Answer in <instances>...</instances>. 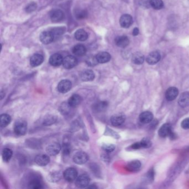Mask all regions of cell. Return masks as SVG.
<instances>
[{
    "label": "cell",
    "instance_id": "1",
    "mask_svg": "<svg viewBox=\"0 0 189 189\" xmlns=\"http://www.w3.org/2000/svg\"><path fill=\"white\" fill-rule=\"evenodd\" d=\"M27 131V123L23 119L17 121L14 125V132L18 136H23Z\"/></svg>",
    "mask_w": 189,
    "mask_h": 189
},
{
    "label": "cell",
    "instance_id": "2",
    "mask_svg": "<svg viewBox=\"0 0 189 189\" xmlns=\"http://www.w3.org/2000/svg\"><path fill=\"white\" fill-rule=\"evenodd\" d=\"M91 181L90 177L87 174H82L75 180V185L78 188H85L89 185Z\"/></svg>",
    "mask_w": 189,
    "mask_h": 189
},
{
    "label": "cell",
    "instance_id": "3",
    "mask_svg": "<svg viewBox=\"0 0 189 189\" xmlns=\"http://www.w3.org/2000/svg\"><path fill=\"white\" fill-rule=\"evenodd\" d=\"M39 39L43 44L48 45L52 42L54 40H55V38L51 31L49 30L41 33L39 36Z\"/></svg>",
    "mask_w": 189,
    "mask_h": 189
},
{
    "label": "cell",
    "instance_id": "4",
    "mask_svg": "<svg viewBox=\"0 0 189 189\" xmlns=\"http://www.w3.org/2000/svg\"><path fill=\"white\" fill-rule=\"evenodd\" d=\"M78 172L77 170L73 167H69L65 170L63 173V177L68 182H73L77 179Z\"/></svg>",
    "mask_w": 189,
    "mask_h": 189
},
{
    "label": "cell",
    "instance_id": "5",
    "mask_svg": "<svg viewBox=\"0 0 189 189\" xmlns=\"http://www.w3.org/2000/svg\"><path fill=\"white\" fill-rule=\"evenodd\" d=\"M49 17L53 22H59L65 18V13L59 9L52 10L49 12Z\"/></svg>",
    "mask_w": 189,
    "mask_h": 189
},
{
    "label": "cell",
    "instance_id": "6",
    "mask_svg": "<svg viewBox=\"0 0 189 189\" xmlns=\"http://www.w3.org/2000/svg\"><path fill=\"white\" fill-rule=\"evenodd\" d=\"M89 159L88 154L84 151H79L75 154L73 158V161L78 165L84 164Z\"/></svg>",
    "mask_w": 189,
    "mask_h": 189
},
{
    "label": "cell",
    "instance_id": "7",
    "mask_svg": "<svg viewBox=\"0 0 189 189\" xmlns=\"http://www.w3.org/2000/svg\"><path fill=\"white\" fill-rule=\"evenodd\" d=\"M78 63V61L75 57L73 55H68L63 59V65L65 69H72L75 67Z\"/></svg>",
    "mask_w": 189,
    "mask_h": 189
},
{
    "label": "cell",
    "instance_id": "8",
    "mask_svg": "<svg viewBox=\"0 0 189 189\" xmlns=\"http://www.w3.org/2000/svg\"><path fill=\"white\" fill-rule=\"evenodd\" d=\"M72 86L71 81L67 79H64L59 83L57 89L59 92L61 93H66L71 89Z\"/></svg>",
    "mask_w": 189,
    "mask_h": 189
},
{
    "label": "cell",
    "instance_id": "9",
    "mask_svg": "<svg viewBox=\"0 0 189 189\" xmlns=\"http://www.w3.org/2000/svg\"><path fill=\"white\" fill-rule=\"evenodd\" d=\"M61 145L57 143L51 144L46 148V152L49 155L55 156L58 154L61 150Z\"/></svg>",
    "mask_w": 189,
    "mask_h": 189
},
{
    "label": "cell",
    "instance_id": "10",
    "mask_svg": "<svg viewBox=\"0 0 189 189\" xmlns=\"http://www.w3.org/2000/svg\"><path fill=\"white\" fill-rule=\"evenodd\" d=\"M161 58V55L159 52L158 51H154L150 53L149 55L147 56L146 61L147 63L150 65H154L157 64L158 62H159Z\"/></svg>",
    "mask_w": 189,
    "mask_h": 189
},
{
    "label": "cell",
    "instance_id": "11",
    "mask_svg": "<svg viewBox=\"0 0 189 189\" xmlns=\"http://www.w3.org/2000/svg\"><path fill=\"white\" fill-rule=\"evenodd\" d=\"M119 22L121 26L123 28H128L131 26L133 22V18L131 15L128 14H125L121 17Z\"/></svg>",
    "mask_w": 189,
    "mask_h": 189
},
{
    "label": "cell",
    "instance_id": "12",
    "mask_svg": "<svg viewBox=\"0 0 189 189\" xmlns=\"http://www.w3.org/2000/svg\"><path fill=\"white\" fill-rule=\"evenodd\" d=\"M125 119V116L123 114H115L111 117V123L113 126L118 127L124 123Z\"/></svg>",
    "mask_w": 189,
    "mask_h": 189
},
{
    "label": "cell",
    "instance_id": "13",
    "mask_svg": "<svg viewBox=\"0 0 189 189\" xmlns=\"http://www.w3.org/2000/svg\"><path fill=\"white\" fill-rule=\"evenodd\" d=\"M63 58L61 55L55 53L51 56L49 58V64L53 67H58L63 64Z\"/></svg>",
    "mask_w": 189,
    "mask_h": 189
},
{
    "label": "cell",
    "instance_id": "14",
    "mask_svg": "<svg viewBox=\"0 0 189 189\" xmlns=\"http://www.w3.org/2000/svg\"><path fill=\"white\" fill-rule=\"evenodd\" d=\"M35 161L39 166H46L49 164L50 159L49 157L45 154H39L35 157Z\"/></svg>",
    "mask_w": 189,
    "mask_h": 189
},
{
    "label": "cell",
    "instance_id": "15",
    "mask_svg": "<svg viewBox=\"0 0 189 189\" xmlns=\"http://www.w3.org/2000/svg\"><path fill=\"white\" fill-rule=\"evenodd\" d=\"M179 94V90L176 87H170L167 89L165 93L166 99L169 101H173L176 99Z\"/></svg>",
    "mask_w": 189,
    "mask_h": 189
},
{
    "label": "cell",
    "instance_id": "16",
    "mask_svg": "<svg viewBox=\"0 0 189 189\" xmlns=\"http://www.w3.org/2000/svg\"><path fill=\"white\" fill-rule=\"evenodd\" d=\"M173 131L171 125L168 123H166L163 125L159 131V135L162 138L169 137L170 134Z\"/></svg>",
    "mask_w": 189,
    "mask_h": 189
},
{
    "label": "cell",
    "instance_id": "17",
    "mask_svg": "<svg viewBox=\"0 0 189 189\" xmlns=\"http://www.w3.org/2000/svg\"><path fill=\"white\" fill-rule=\"evenodd\" d=\"M44 61V57L40 54H35L30 59V65L32 67H36L41 65Z\"/></svg>",
    "mask_w": 189,
    "mask_h": 189
},
{
    "label": "cell",
    "instance_id": "18",
    "mask_svg": "<svg viewBox=\"0 0 189 189\" xmlns=\"http://www.w3.org/2000/svg\"><path fill=\"white\" fill-rule=\"evenodd\" d=\"M129 39L127 36H121L117 37L115 39L116 45L121 48H125L129 44Z\"/></svg>",
    "mask_w": 189,
    "mask_h": 189
},
{
    "label": "cell",
    "instance_id": "19",
    "mask_svg": "<svg viewBox=\"0 0 189 189\" xmlns=\"http://www.w3.org/2000/svg\"><path fill=\"white\" fill-rule=\"evenodd\" d=\"M94 78V73L90 69H86L81 74V79L83 81H92Z\"/></svg>",
    "mask_w": 189,
    "mask_h": 189
},
{
    "label": "cell",
    "instance_id": "20",
    "mask_svg": "<svg viewBox=\"0 0 189 189\" xmlns=\"http://www.w3.org/2000/svg\"><path fill=\"white\" fill-rule=\"evenodd\" d=\"M81 101H82V98L81 96L75 94L72 95V96L69 98L68 103L71 108H75L80 105Z\"/></svg>",
    "mask_w": 189,
    "mask_h": 189
},
{
    "label": "cell",
    "instance_id": "21",
    "mask_svg": "<svg viewBox=\"0 0 189 189\" xmlns=\"http://www.w3.org/2000/svg\"><path fill=\"white\" fill-rule=\"evenodd\" d=\"M153 114H152L151 112L146 111L140 114L139 115V121L142 123L147 124L153 121Z\"/></svg>",
    "mask_w": 189,
    "mask_h": 189
},
{
    "label": "cell",
    "instance_id": "22",
    "mask_svg": "<svg viewBox=\"0 0 189 189\" xmlns=\"http://www.w3.org/2000/svg\"><path fill=\"white\" fill-rule=\"evenodd\" d=\"M178 103L182 108H185L189 105V91L184 92L180 95Z\"/></svg>",
    "mask_w": 189,
    "mask_h": 189
},
{
    "label": "cell",
    "instance_id": "23",
    "mask_svg": "<svg viewBox=\"0 0 189 189\" xmlns=\"http://www.w3.org/2000/svg\"><path fill=\"white\" fill-rule=\"evenodd\" d=\"M97 60L99 63H105L110 61L111 55L109 53L106 52H101L99 53L95 56Z\"/></svg>",
    "mask_w": 189,
    "mask_h": 189
},
{
    "label": "cell",
    "instance_id": "24",
    "mask_svg": "<svg viewBox=\"0 0 189 189\" xmlns=\"http://www.w3.org/2000/svg\"><path fill=\"white\" fill-rule=\"evenodd\" d=\"M73 53L77 56L81 57L85 55L87 52V49L84 45L81 44H78L75 45L73 48Z\"/></svg>",
    "mask_w": 189,
    "mask_h": 189
},
{
    "label": "cell",
    "instance_id": "25",
    "mask_svg": "<svg viewBox=\"0 0 189 189\" xmlns=\"http://www.w3.org/2000/svg\"><path fill=\"white\" fill-rule=\"evenodd\" d=\"M75 39L79 41H85L88 39V33L84 29H78L75 34Z\"/></svg>",
    "mask_w": 189,
    "mask_h": 189
},
{
    "label": "cell",
    "instance_id": "26",
    "mask_svg": "<svg viewBox=\"0 0 189 189\" xmlns=\"http://www.w3.org/2000/svg\"><path fill=\"white\" fill-rule=\"evenodd\" d=\"M141 164L139 160H133L128 164L127 169L130 171H136L139 169Z\"/></svg>",
    "mask_w": 189,
    "mask_h": 189
},
{
    "label": "cell",
    "instance_id": "27",
    "mask_svg": "<svg viewBox=\"0 0 189 189\" xmlns=\"http://www.w3.org/2000/svg\"><path fill=\"white\" fill-rule=\"evenodd\" d=\"M145 60L144 55L140 52H137L134 53L132 57V62L135 65H141L143 63Z\"/></svg>",
    "mask_w": 189,
    "mask_h": 189
},
{
    "label": "cell",
    "instance_id": "28",
    "mask_svg": "<svg viewBox=\"0 0 189 189\" xmlns=\"http://www.w3.org/2000/svg\"><path fill=\"white\" fill-rule=\"evenodd\" d=\"M11 121V117L10 115L7 114H2L1 115L0 117V124L1 127L5 128Z\"/></svg>",
    "mask_w": 189,
    "mask_h": 189
},
{
    "label": "cell",
    "instance_id": "29",
    "mask_svg": "<svg viewBox=\"0 0 189 189\" xmlns=\"http://www.w3.org/2000/svg\"><path fill=\"white\" fill-rule=\"evenodd\" d=\"M28 187L30 189H39L43 188L41 181L37 179H33L31 180L28 184Z\"/></svg>",
    "mask_w": 189,
    "mask_h": 189
},
{
    "label": "cell",
    "instance_id": "30",
    "mask_svg": "<svg viewBox=\"0 0 189 189\" xmlns=\"http://www.w3.org/2000/svg\"><path fill=\"white\" fill-rule=\"evenodd\" d=\"M12 151L9 148H5L2 151V156L3 161L5 162H8L12 157Z\"/></svg>",
    "mask_w": 189,
    "mask_h": 189
},
{
    "label": "cell",
    "instance_id": "31",
    "mask_svg": "<svg viewBox=\"0 0 189 189\" xmlns=\"http://www.w3.org/2000/svg\"><path fill=\"white\" fill-rule=\"evenodd\" d=\"M51 31L52 32L53 35H54L55 39L65 32V27H58L53 28L52 29H51Z\"/></svg>",
    "mask_w": 189,
    "mask_h": 189
},
{
    "label": "cell",
    "instance_id": "32",
    "mask_svg": "<svg viewBox=\"0 0 189 189\" xmlns=\"http://www.w3.org/2000/svg\"><path fill=\"white\" fill-rule=\"evenodd\" d=\"M108 107V103L107 101H100L93 105V109L97 112L104 111Z\"/></svg>",
    "mask_w": 189,
    "mask_h": 189
},
{
    "label": "cell",
    "instance_id": "33",
    "mask_svg": "<svg viewBox=\"0 0 189 189\" xmlns=\"http://www.w3.org/2000/svg\"><path fill=\"white\" fill-rule=\"evenodd\" d=\"M75 16L78 20L85 19L88 16V12L83 9H78L75 11Z\"/></svg>",
    "mask_w": 189,
    "mask_h": 189
},
{
    "label": "cell",
    "instance_id": "34",
    "mask_svg": "<svg viewBox=\"0 0 189 189\" xmlns=\"http://www.w3.org/2000/svg\"><path fill=\"white\" fill-rule=\"evenodd\" d=\"M150 5L155 10H160L164 6L162 0H150Z\"/></svg>",
    "mask_w": 189,
    "mask_h": 189
},
{
    "label": "cell",
    "instance_id": "35",
    "mask_svg": "<svg viewBox=\"0 0 189 189\" xmlns=\"http://www.w3.org/2000/svg\"><path fill=\"white\" fill-rule=\"evenodd\" d=\"M71 108L68 103H63L59 107V111L62 114L66 115L68 114L70 111V108Z\"/></svg>",
    "mask_w": 189,
    "mask_h": 189
},
{
    "label": "cell",
    "instance_id": "36",
    "mask_svg": "<svg viewBox=\"0 0 189 189\" xmlns=\"http://www.w3.org/2000/svg\"><path fill=\"white\" fill-rule=\"evenodd\" d=\"M115 148V147L113 144H103V145L102 147V149L107 153H111V152L114 151Z\"/></svg>",
    "mask_w": 189,
    "mask_h": 189
},
{
    "label": "cell",
    "instance_id": "37",
    "mask_svg": "<svg viewBox=\"0 0 189 189\" xmlns=\"http://www.w3.org/2000/svg\"><path fill=\"white\" fill-rule=\"evenodd\" d=\"M140 143L142 145V147L144 148H149L152 145L151 141L149 139L146 138L143 139L142 140L140 141Z\"/></svg>",
    "mask_w": 189,
    "mask_h": 189
},
{
    "label": "cell",
    "instance_id": "38",
    "mask_svg": "<svg viewBox=\"0 0 189 189\" xmlns=\"http://www.w3.org/2000/svg\"><path fill=\"white\" fill-rule=\"evenodd\" d=\"M37 4L35 2H31L29 3V5L26 7V11L27 13H31L35 11L37 8Z\"/></svg>",
    "mask_w": 189,
    "mask_h": 189
},
{
    "label": "cell",
    "instance_id": "39",
    "mask_svg": "<svg viewBox=\"0 0 189 189\" xmlns=\"http://www.w3.org/2000/svg\"><path fill=\"white\" fill-rule=\"evenodd\" d=\"M62 150H63V154H65V155H69L71 151V148L70 146V144L68 143H65L63 144V147H62Z\"/></svg>",
    "mask_w": 189,
    "mask_h": 189
},
{
    "label": "cell",
    "instance_id": "40",
    "mask_svg": "<svg viewBox=\"0 0 189 189\" xmlns=\"http://www.w3.org/2000/svg\"><path fill=\"white\" fill-rule=\"evenodd\" d=\"M87 63L88 65H90V66H94L98 62L96 58V57H89L87 59Z\"/></svg>",
    "mask_w": 189,
    "mask_h": 189
},
{
    "label": "cell",
    "instance_id": "41",
    "mask_svg": "<svg viewBox=\"0 0 189 189\" xmlns=\"http://www.w3.org/2000/svg\"><path fill=\"white\" fill-rule=\"evenodd\" d=\"M181 126L184 129H189V118L185 119L181 122Z\"/></svg>",
    "mask_w": 189,
    "mask_h": 189
},
{
    "label": "cell",
    "instance_id": "42",
    "mask_svg": "<svg viewBox=\"0 0 189 189\" xmlns=\"http://www.w3.org/2000/svg\"><path fill=\"white\" fill-rule=\"evenodd\" d=\"M50 176L51 177V180H53V181H58V180L60 179V175L57 173H53Z\"/></svg>",
    "mask_w": 189,
    "mask_h": 189
},
{
    "label": "cell",
    "instance_id": "43",
    "mask_svg": "<svg viewBox=\"0 0 189 189\" xmlns=\"http://www.w3.org/2000/svg\"><path fill=\"white\" fill-rule=\"evenodd\" d=\"M131 148L133 149H134V150H138V149H140L141 148H143L140 142H138V143H136L133 144L131 146Z\"/></svg>",
    "mask_w": 189,
    "mask_h": 189
},
{
    "label": "cell",
    "instance_id": "44",
    "mask_svg": "<svg viewBox=\"0 0 189 189\" xmlns=\"http://www.w3.org/2000/svg\"><path fill=\"white\" fill-rule=\"evenodd\" d=\"M154 170L153 169H151L149 171L148 173L147 174V178L148 180H149V181H153L154 179Z\"/></svg>",
    "mask_w": 189,
    "mask_h": 189
},
{
    "label": "cell",
    "instance_id": "45",
    "mask_svg": "<svg viewBox=\"0 0 189 189\" xmlns=\"http://www.w3.org/2000/svg\"><path fill=\"white\" fill-rule=\"evenodd\" d=\"M139 33V30L138 28H135L133 31V35L134 36H137L138 35Z\"/></svg>",
    "mask_w": 189,
    "mask_h": 189
}]
</instances>
